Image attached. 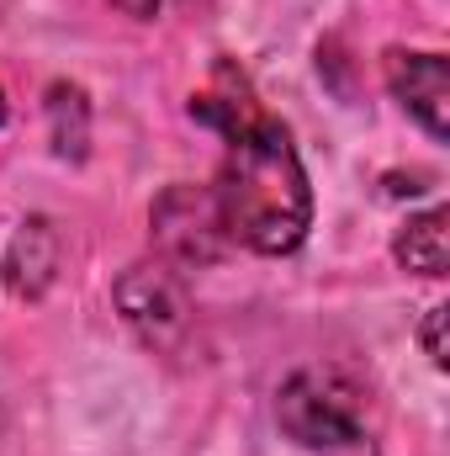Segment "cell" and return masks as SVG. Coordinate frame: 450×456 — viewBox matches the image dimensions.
<instances>
[{"label": "cell", "instance_id": "1", "mask_svg": "<svg viewBox=\"0 0 450 456\" xmlns=\"http://www.w3.org/2000/svg\"><path fill=\"white\" fill-rule=\"evenodd\" d=\"M228 244L254 255H292L313 228V186L292 149V133L260 112L228 133L218 181L207 186Z\"/></svg>", "mask_w": 450, "mask_h": 456}, {"label": "cell", "instance_id": "6", "mask_svg": "<svg viewBox=\"0 0 450 456\" xmlns=\"http://www.w3.org/2000/svg\"><path fill=\"white\" fill-rule=\"evenodd\" d=\"M446 224H450L446 208H430V213L408 218L398 228V239H392L398 265H408L419 276H446Z\"/></svg>", "mask_w": 450, "mask_h": 456}, {"label": "cell", "instance_id": "7", "mask_svg": "<svg viewBox=\"0 0 450 456\" xmlns=\"http://www.w3.org/2000/svg\"><path fill=\"white\" fill-rule=\"evenodd\" d=\"M440 324H446V308H430V319H424V330H419L424 355H430L435 366H446V340H440Z\"/></svg>", "mask_w": 450, "mask_h": 456}, {"label": "cell", "instance_id": "5", "mask_svg": "<svg viewBox=\"0 0 450 456\" xmlns=\"http://www.w3.org/2000/svg\"><path fill=\"white\" fill-rule=\"evenodd\" d=\"M387 91L403 102V112L414 117L430 138H446L450 75H446V59H440V53L392 48V53H387Z\"/></svg>", "mask_w": 450, "mask_h": 456}, {"label": "cell", "instance_id": "8", "mask_svg": "<svg viewBox=\"0 0 450 456\" xmlns=\"http://www.w3.org/2000/svg\"><path fill=\"white\" fill-rule=\"evenodd\" d=\"M122 16H138V21H154L159 16V0H112Z\"/></svg>", "mask_w": 450, "mask_h": 456}, {"label": "cell", "instance_id": "9", "mask_svg": "<svg viewBox=\"0 0 450 456\" xmlns=\"http://www.w3.org/2000/svg\"><path fill=\"white\" fill-rule=\"evenodd\" d=\"M0 122H5V91H0Z\"/></svg>", "mask_w": 450, "mask_h": 456}, {"label": "cell", "instance_id": "3", "mask_svg": "<svg viewBox=\"0 0 450 456\" xmlns=\"http://www.w3.org/2000/svg\"><path fill=\"white\" fill-rule=\"evenodd\" d=\"M154 239L159 249L175 260V265H207L218 260L228 244L223 224H218V208H213V191L207 186H170L159 202H154Z\"/></svg>", "mask_w": 450, "mask_h": 456}, {"label": "cell", "instance_id": "4", "mask_svg": "<svg viewBox=\"0 0 450 456\" xmlns=\"http://www.w3.org/2000/svg\"><path fill=\"white\" fill-rule=\"evenodd\" d=\"M117 303H122L127 324L149 345H170L186 330V314H191L186 287L175 281L170 265H133L122 276V287H117Z\"/></svg>", "mask_w": 450, "mask_h": 456}, {"label": "cell", "instance_id": "2", "mask_svg": "<svg viewBox=\"0 0 450 456\" xmlns=\"http://www.w3.org/2000/svg\"><path fill=\"white\" fill-rule=\"evenodd\" d=\"M276 425L302 452H355L366 441V387L339 366H302L276 393Z\"/></svg>", "mask_w": 450, "mask_h": 456}]
</instances>
